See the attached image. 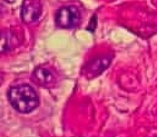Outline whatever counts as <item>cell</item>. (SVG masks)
<instances>
[{
	"label": "cell",
	"mask_w": 157,
	"mask_h": 137,
	"mask_svg": "<svg viewBox=\"0 0 157 137\" xmlns=\"http://www.w3.org/2000/svg\"><path fill=\"white\" fill-rule=\"evenodd\" d=\"M32 79L35 84L46 88L54 87L58 82L56 70L48 65L36 67L32 73Z\"/></svg>",
	"instance_id": "cell-3"
},
{
	"label": "cell",
	"mask_w": 157,
	"mask_h": 137,
	"mask_svg": "<svg viewBox=\"0 0 157 137\" xmlns=\"http://www.w3.org/2000/svg\"><path fill=\"white\" fill-rule=\"evenodd\" d=\"M112 57L110 55H101L90 60L85 66L83 71L84 74L88 78H93L99 76L110 66Z\"/></svg>",
	"instance_id": "cell-5"
},
{
	"label": "cell",
	"mask_w": 157,
	"mask_h": 137,
	"mask_svg": "<svg viewBox=\"0 0 157 137\" xmlns=\"http://www.w3.org/2000/svg\"><path fill=\"white\" fill-rule=\"evenodd\" d=\"M81 19L79 9L75 6H63L55 14V22L61 29H72L76 27Z\"/></svg>",
	"instance_id": "cell-2"
},
{
	"label": "cell",
	"mask_w": 157,
	"mask_h": 137,
	"mask_svg": "<svg viewBox=\"0 0 157 137\" xmlns=\"http://www.w3.org/2000/svg\"><path fill=\"white\" fill-rule=\"evenodd\" d=\"M18 38L15 34L9 30L0 32V53L10 51L16 46Z\"/></svg>",
	"instance_id": "cell-6"
},
{
	"label": "cell",
	"mask_w": 157,
	"mask_h": 137,
	"mask_svg": "<svg viewBox=\"0 0 157 137\" xmlns=\"http://www.w3.org/2000/svg\"><path fill=\"white\" fill-rule=\"evenodd\" d=\"M8 97L12 107L21 113H31L39 105L37 92L29 84H20L10 88Z\"/></svg>",
	"instance_id": "cell-1"
},
{
	"label": "cell",
	"mask_w": 157,
	"mask_h": 137,
	"mask_svg": "<svg viewBox=\"0 0 157 137\" xmlns=\"http://www.w3.org/2000/svg\"><path fill=\"white\" fill-rule=\"evenodd\" d=\"M42 14V6L39 0H24L21 7V18L26 24H32L39 19Z\"/></svg>",
	"instance_id": "cell-4"
},
{
	"label": "cell",
	"mask_w": 157,
	"mask_h": 137,
	"mask_svg": "<svg viewBox=\"0 0 157 137\" xmlns=\"http://www.w3.org/2000/svg\"><path fill=\"white\" fill-rule=\"evenodd\" d=\"M5 1L8 3H13V2H15V0H5Z\"/></svg>",
	"instance_id": "cell-7"
}]
</instances>
